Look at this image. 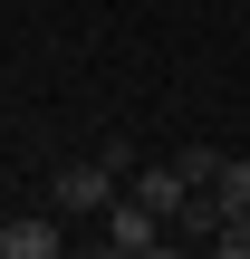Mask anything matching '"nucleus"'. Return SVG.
I'll list each match as a JSON object with an SVG mask.
<instances>
[{
  "label": "nucleus",
  "instance_id": "f257e3e1",
  "mask_svg": "<svg viewBox=\"0 0 250 259\" xmlns=\"http://www.w3.org/2000/svg\"><path fill=\"white\" fill-rule=\"evenodd\" d=\"M125 173H135V144H96V154L58 163V211L67 221H106V202L125 192Z\"/></svg>",
  "mask_w": 250,
  "mask_h": 259
},
{
  "label": "nucleus",
  "instance_id": "f03ea898",
  "mask_svg": "<svg viewBox=\"0 0 250 259\" xmlns=\"http://www.w3.org/2000/svg\"><path fill=\"white\" fill-rule=\"evenodd\" d=\"M164 240H173V231H164L154 202H135V192L106 202V250H116V259H145V250H164Z\"/></svg>",
  "mask_w": 250,
  "mask_h": 259
},
{
  "label": "nucleus",
  "instance_id": "7ed1b4c3",
  "mask_svg": "<svg viewBox=\"0 0 250 259\" xmlns=\"http://www.w3.org/2000/svg\"><path fill=\"white\" fill-rule=\"evenodd\" d=\"M125 192H135V202H154V211H164V221H173V211H183V192H193V183H183V163H135V173H125Z\"/></svg>",
  "mask_w": 250,
  "mask_h": 259
},
{
  "label": "nucleus",
  "instance_id": "20e7f679",
  "mask_svg": "<svg viewBox=\"0 0 250 259\" xmlns=\"http://www.w3.org/2000/svg\"><path fill=\"white\" fill-rule=\"evenodd\" d=\"M58 221H39V211H19V221H0V259H58Z\"/></svg>",
  "mask_w": 250,
  "mask_h": 259
},
{
  "label": "nucleus",
  "instance_id": "39448f33",
  "mask_svg": "<svg viewBox=\"0 0 250 259\" xmlns=\"http://www.w3.org/2000/svg\"><path fill=\"white\" fill-rule=\"evenodd\" d=\"M212 192H222V211H250V154H222Z\"/></svg>",
  "mask_w": 250,
  "mask_h": 259
},
{
  "label": "nucleus",
  "instance_id": "423d86ee",
  "mask_svg": "<svg viewBox=\"0 0 250 259\" xmlns=\"http://www.w3.org/2000/svg\"><path fill=\"white\" fill-rule=\"evenodd\" d=\"M173 163H183V183H212V173H222V144H183Z\"/></svg>",
  "mask_w": 250,
  "mask_h": 259
}]
</instances>
